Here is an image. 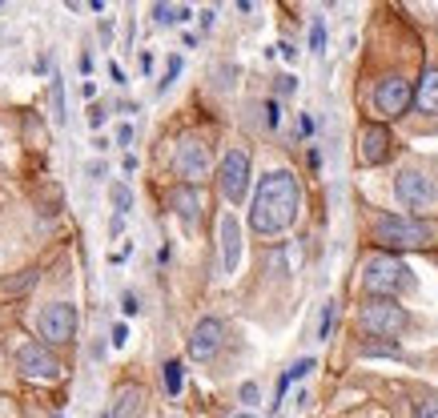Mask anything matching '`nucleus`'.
<instances>
[{
  "label": "nucleus",
  "instance_id": "nucleus-29",
  "mask_svg": "<svg viewBox=\"0 0 438 418\" xmlns=\"http://www.w3.org/2000/svg\"><path fill=\"white\" fill-rule=\"evenodd\" d=\"M294 89H298V77H277V93H282V97H286V93H294Z\"/></svg>",
  "mask_w": 438,
  "mask_h": 418
},
{
  "label": "nucleus",
  "instance_id": "nucleus-11",
  "mask_svg": "<svg viewBox=\"0 0 438 418\" xmlns=\"http://www.w3.org/2000/svg\"><path fill=\"white\" fill-rule=\"evenodd\" d=\"M410 101H414V93H410V85H406L402 77H386V81H378L374 109L382 113V117H398V113H406Z\"/></svg>",
  "mask_w": 438,
  "mask_h": 418
},
{
  "label": "nucleus",
  "instance_id": "nucleus-39",
  "mask_svg": "<svg viewBox=\"0 0 438 418\" xmlns=\"http://www.w3.org/2000/svg\"><path fill=\"white\" fill-rule=\"evenodd\" d=\"M229 418H258V414H250V410H241V414H229Z\"/></svg>",
  "mask_w": 438,
  "mask_h": 418
},
{
  "label": "nucleus",
  "instance_id": "nucleus-40",
  "mask_svg": "<svg viewBox=\"0 0 438 418\" xmlns=\"http://www.w3.org/2000/svg\"><path fill=\"white\" fill-rule=\"evenodd\" d=\"M100 418H113V414H100Z\"/></svg>",
  "mask_w": 438,
  "mask_h": 418
},
{
  "label": "nucleus",
  "instance_id": "nucleus-4",
  "mask_svg": "<svg viewBox=\"0 0 438 418\" xmlns=\"http://www.w3.org/2000/svg\"><path fill=\"white\" fill-rule=\"evenodd\" d=\"M358 322H362V330L374 334V338H394V334L406 330L410 314H406L394 298H370L362 306V314H358Z\"/></svg>",
  "mask_w": 438,
  "mask_h": 418
},
{
  "label": "nucleus",
  "instance_id": "nucleus-36",
  "mask_svg": "<svg viewBox=\"0 0 438 418\" xmlns=\"http://www.w3.org/2000/svg\"><path fill=\"white\" fill-rule=\"evenodd\" d=\"M88 125H93V129H100V125H105V109H93V113H88Z\"/></svg>",
  "mask_w": 438,
  "mask_h": 418
},
{
  "label": "nucleus",
  "instance_id": "nucleus-23",
  "mask_svg": "<svg viewBox=\"0 0 438 418\" xmlns=\"http://www.w3.org/2000/svg\"><path fill=\"white\" fill-rule=\"evenodd\" d=\"M313 366H318L313 358H298V362H294V366L286 370V378H289V382H298V378H306V374H310Z\"/></svg>",
  "mask_w": 438,
  "mask_h": 418
},
{
  "label": "nucleus",
  "instance_id": "nucleus-22",
  "mask_svg": "<svg viewBox=\"0 0 438 418\" xmlns=\"http://www.w3.org/2000/svg\"><path fill=\"white\" fill-rule=\"evenodd\" d=\"M330 330H334V302H325L322 306V322H318V338H330Z\"/></svg>",
  "mask_w": 438,
  "mask_h": 418
},
{
  "label": "nucleus",
  "instance_id": "nucleus-27",
  "mask_svg": "<svg viewBox=\"0 0 438 418\" xmlns=\"http://www.w3.org/2000/svg\"><path fill=\"white\" fill-rule=\"evenodd\" d=\"M414 418H438V398H426V402H418Z\"/></svg>",
  "mask_w": 438,
  "mask_h": 418
},
{
  "label": "nucleus",
  "instance_id": "nucleus-34",
  "mask_svg": "<svg viewBox=\"0 0 438 418\" xmlns=\"http://www.w3.org/2000/svg\"><path fill=\"white\" fill-rule=\"evenodd\" d=\"M298 133H301V137H310V133H313V121H310V117H306V113H301V117H298Z\"/></svg>",
  "mask_w": 438,
  "mask_h": 418
},
{
  "label": "nucleus",
  "instance_id": "nucleus-35",
  "mask_svg": "<svg viewBox=\"0 0 438 418\" xmlns=\"http://www.w3.org/2000/svg\"><path fill=\"white\" fill-rule=\"evenodd\" d=\"M277 52H282V57H286V61H298V49H294V45H286V40H282V45H277Z\"/></svg>",
  "mask_w": 438,
  "mask_h": 418
},
{
  "label": "nucleus",
  "instance_id": "nucleus-21",
  "mask_svg": "<svg viewBox=\"0 0 438 418\" xmlns=\"http://www.w3.org/2000/svg\"><path fill=\"white\" fill-rule=\"evenodd\" d=\"M33 282H37V270H25L21 278H8V282H4V294H21V290H28Z\"/></svg>",
  "mask_w": 438,
  "mask_h": 418
},
{
  "label": "nucleus",
  "instance_id": "nucleus-32",
  "mask_svg": "<svg viewBox=\"0 0 438 418\" xmlns=\"http://www.w3.org/2000/svg\"><path fill=\"white\" fill-rule=\"evenodd\" d=\"M129 342V330H125V322H117L113 326V346H125Z\"/></svg>",
  "mask_w": 438,
  "mask_h": 418
},
{
  "label": "nucleus",
  "instance_id": "nucleus-37",
  "mask_svg": "<svg viewBox=\"0 0 438 418\" xmlns=\"http://www.w3.org/2000/svg\"><path fill=\"white\" fill-rule=\"evenodd\" d=\"M109 77H113L117 85H125V73H121V64H109Z\"/></svg>",
  "mask_w": 438,
  "mask_h": 418
},
{
  "label": "nucleus",
  "instance_id": "nucleus-30",
  "mask_svg": "<svg viewBox=\"0 0 438 418\" xmlns=\"http://www.w3.org/2000/svg\"><path fill=\"white\" fill-rule=\"evenodd\" d=\"M121 310H125L129 318H133V314H137V310H141V302H137V294H125V298H121Z\"/></svg>",
  "mask_w": 438,
  "mask_h": 418
},
{
  "label": "nucleus",
  "instance_id": "nucleus-14",
  "mask_svg": "<svg viewBox=\"0 0 438 418\" xmlns=\"http://www.w3.org/2000/svg\"><path fill=\"white\" fill-rule=\"evenodd\" d=\"M241 261V225L234 213H221V270L234 273Z\"/></svg>",
  "mask_w": 438,
  "mask_h": 418
},
{
  "label": "nucleus",
  "instance_id": "nucleus-26",
  "mask_svg": "<svg viewBox=\"0 0 438 418\" xmlns=\"http://www.w3.org/2000/svg\"><path fill=\"white\" fill-rule=\"evenodd\" d=\"M177 77H181V57H169V73H165V81L157 85V93H165V89L173 85Z\"/></svg>",
  "mask_w": 438,
  "mask_h": 418
},
{
  "label": "nucleus",
  "instance_id": "nucleus-31",
  "mask_svg": "<svg viewBox=\"0 0 438 418\" xmlns=\"http://www.w3.org/2000/svg\"><path fill=\"white\" fill-rule=\"evenodd\" d=\"M241 402H258V382H241Z\"/></svg>",
  "mask_w": 438,
  "mask_h": 418
},
{
  "label": "nucleus",
  "instance_id": "nucleus-28",
  "mask_svg": "<svg viewBox=\"0 0 438 418\" xmlns=\"http://www.w3.org/2000/svg\"><path fill=\"white\" fill-rule=\"evenodd\" d=\"M277 121H282V109H277V101H265V125H270V129H277Z\"/></svg>",
  "mask_w": 438,
  "mask_h": 418
},
{
  "label": "nucleus",
  "instance_id": "nucleus-9",
  "mask_svg": "<svg viewBox=\"0 0 438 418\" xmlns=\"http://www.w3.org/2000/svg\"><path fill=\"white\" fill-rule=\"evenodd\" d=\"M40 338H49V342H69L76 334V306L73 302H49V306L40 310Z\"/></svg>",
  "mask_w": 438,
  "mask_h": 418
},
{
  "label": "nucleus",
  "instance_id": "nucleus-13",
  "mask_svg": "<svg viewBox=\"0 0 438 418\" xmlns=\"http://www.w3.org/2000/svg\"><path fill=\"white\" fill-rule=\"evenodd\" d=\"M169 209H173L177 218L185 225H197V218H201V193H197V185H173L169 189Z\"/></svg>",
  "mask_w": 438,
  "mask_h": 418
},
{
  "label": "nucleus",
  "instance_id": "nucleus-1",
  "mask_svg": "<svg viewBox=\"0 0 438 418\" xmlns=\"http://www.w3.org/2000/svg\"><path fill=\"white\" fill-rule=\"evenodd\" d=\"M298 181H294V173L286 169H274L265 173L262 185H258V193H253V209H250V225L258 234H282L294 218H298Z\"/></svg>",
  "mask_w": 438,
  "mask_h": 418
},
{
  "label": "nucleus",
  "instance_id": "nucleus-25",
  "mask_svg": "<svg viewBox=\"0 0 438 418\" xmlns=\"http://www.w3.org/2000/svg\"><path fill=\"white\" fill-rule=\"evenodd\" d=\"M310 49L325 52V25H322V21H313V25H310Z\"/></svg>",
  "mask_w": 438,
  "mask_h": 418
},
{
  "label": "nucleus",
  "instance_id": "nucleus-33",
  "mask_svg": "<svg viewBox=\"0 0 438 418\" xmlns=\"http://www.w3.org/2000/svg\"><path fill=\"white\" fill-rule=\"evenodd\" d=\"M129 141H133V125H121L117 129V145H129Z\"/></svg>",
  "mask_w": 438,
  "mask_h": 418
},
{
  "label": "nucleus",
  "instance_id": "nucleus-16",
  "mask_svg": "<svg viewBox=\"0 0 438 418\" xmlns=\"http://www.w3.org/2000/svg\"><path fill=\"white\" fill-rule=\"evenodd\" d=\"M141 402H145V394H141L137 386H125V390L117 394V402H113V418H137Z\"/></svg>",
  "mask_w": 438,
  "mask_h": 418
},
{
  "label": "nucleus",
  "instance_id": "nucleus-10",
  "mask_svg": "<svg viewBox=\"0 0 438 418\" xmlns=\"http://www.w3.org/2000/svg\"><path fill=\"white\" fill-rule=\"evenodd\" d=\"M221 342H226V326H221V318H201L197 326H193V334H189V358L209 362V358L221 350Z\"/></svg>",
  "mask_w": 438,
  "mask_h": 418
},
{
  "label": "nucleus",
  "instance_id": "nucleus-7",
  "mask_svg": "<svg viewBox=\"0 0 438 418\" xmlns=\"http://www.w3.org/2000/svg\"><path fill=\"white\" fill-rule=\"evenodd\" d=\"M394 193H398V201L406 209H430L438 201V185H434V177H426V173L406 169V173H398Z\"/></svg>",
  "mask_w": 438,
  "mask_h": 418
},
{
  "label": "nucleus",
  "instance_id": "nucleus-8",
  "mask_svg": "<svg viewBox=\"0 0 438 418\" xmlns=\"http://www.w3.org/2000/svg\"><path fill=\"white\" fill-rule=\"evenodd\" d=\"M173 169L177 177H185V185H197L201 177H209V145L197 137H185L173 153Z\"/></svg>",
  "mask_w": 438,
  "mask_h": 418
},
{
  "label": "nucleus",
  "instance_id": "nucleus-19",
  "mask_svg": "<svg viewBox=\"0 0 438 418\" xmlns=\"http://www.w3.org/2000/svg\"><path fill=\"white\" fill-rule=\"evenodd\" d=\"M161 378H165V390L177 398V394H181V362H177V358H169L161 366Z\"/></svg>",
  "mask_w": 438,
  "mask_h": 418
},
{
  "label": "nucleus",
  "instance_id": "nucleus-18",
  "mask_svg": "<svg viewBox=\"0 0 438 418\" xmlns=\"http://www.w3.org/2000/svg\"><path fill=\"white\" fill-rule=\"evenodd\" d=\"M109 197H113V209H117V218H125L129 209H133V189H129L125 181H117L113 189H109Z\"/></svg>",
  "mask_w": 438,
  "mask_h": 418
},
{
  "label": "nucleus",
  "instance_id": "nucleus-15",
  "mask_svg": "<svg viewBox=\"0 0 438 418\" xmlns=\"http://www.w3.org/2000/svg\"><path fill=\"white\" fill-rule=\"evenodd\" d=\"M414 105L422 113H438V69H426L418 89H414Z\"/></svg>",
  "mask_w": 438,
  "mask_h": 418
},
{
  "label": "nucleus",
  "instance_id": "nucleus-5",
  "mask_svg": "<svg viewBox=\"0 0 438 418\" xmlns=\"http://www.w3.org/2000/svg\"><path fill=\"white\" fill-rule=\"evenodd\" d=\"M217 189L229 205H241L246 193H250V153L246 149H229L221 157V169H217Z\"/></svg>",
  "mask_w": 438,
  "mask_h": 418
},
{
  "label": "nucleus",
  "instance_id": "nucleus-24",
  "mask_svg": "<svg viewBox=\"0 0 438 418\" xmlns=\"http://www.w3.org/2000/svg\"><path fill=\"white\" fill-rule=\"evenodd\" d=\"M382 354L398 358L402 350H398V342H386V346H362V358H382Z\"/></svg>",
  "mask_w": 438,
  "mask_h": 418
},
{
  "label": "nucleus",
  "instance_id": "nucleus-20",
  "mask_svg": "<svg viewBox=\"0 0 438 418\" xmlns=\"http://www.w3.org/2000/svg\"><path fill=\"white\" fill-rule=\"evenodd\" d=\"M52 117H57V125H64V85H61V77H52Z\"/></svg>",
  "mask_w": 438,
  "mask_h": 418
},
{
  "label": "nucleus",
  "instance_id": "nucleus-38",
  "mask_svg": "<svg viewBox=\"0 0 438 418\" xmlns=\"http://www.w3.org/2000/svg\"><path fill=\"white\" fill-rule=\"evenodd\" d=\"M213 16H217V13H213V9H205V13H201V28H213Z\"/></svg>",
  "mask_w": 438,
  "mask_h": 418
},
{
  "label": "nucleus",
  "instance_id": "nucleus-12",
  "mask_svg": "<svg viewBox=\"0 0 438 418\" xmlns=\"http://www.w3.org/2000/svg\"><path fill=\"white\" fill-rule=\"evenodd\" d=\"M358 153H362L366 165H382V161L390 157V129L386 125H366L362 137H358Z\"/></svg>",
  "mask_w": 438,
  "mask_h": 418
},
{
  "label": "nucleus",
  "instance_id": "nucleus-2",
  "mask_svg": "<svg viewBox=\"0 0 438 418\" xmlns=\"http://www.w3.org/2000/svg\"><path fill=\"white\" fill-rule=\"evenodd\" d=\"M414 278H410V266L398 258H390V254H374V258H366L362 266V290L374 298H390L398 294V290H410Z\"/></svg>",
  "mask_w": 438,
  "mask_h": 418
},
{
  "label": "nucleus",
  "instance_id": "nucleus-6",
  "mask_svg": "<svg viewBox=\"0 0 438 418\" xmlns=\"http://www.w3.org/2000/svg\"><path fill=\"white\" fill-rule=\"evenodd\" d=\"M16 366H21L25 378H37V382L61 378V362H57V354H52L45 342H25L21 346V350H16Z\"/></svg>",
  "mask_w": 438,
  "mask_h": 418
},
{
  "label": "nucleus",
  "instance_id": "nucleus-17",
  "mask_svg": "<svg viewBox=\"0 0 438 418\" xmlns=\"http://www.w3.org/2000/svg\"><path fill=\"white\" fill-rule=\"evenodd\" d=\"M153 16H157V25H181V21H189L193 13H189L185 4H157Z\"/></svg>",
  "mask_w": 438,
  "mask_h": 418
},
{
  "label": "nucleus",
  "instance_id": "nucleus-3",
  "mask_svg": "<svg viewBox=\"0 0 438 418\" xmlns=\"http://www.w3.org/2000/svg\"><path fill=\"white\" fill-rule=\"evenodd\" d=\"M374 242L390 249H418L430 242V230L422 222H414V218H398V213H382L374 222Z\"/></svg>",
  "mask_w": 438,
  "mask_h": 418
}]
</instances>
